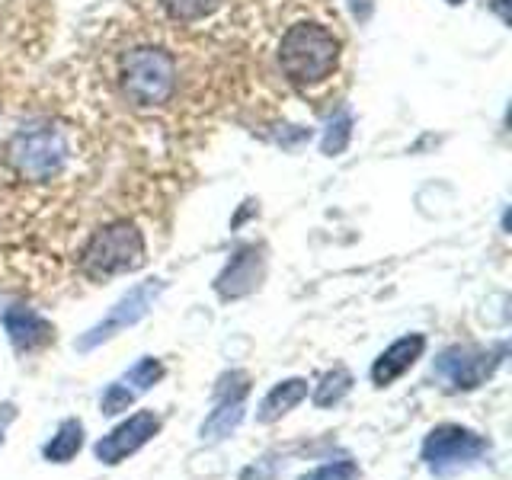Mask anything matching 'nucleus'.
<instances>
[{
    "label": "nucleus",
    "mask_w": 512,
    "mask_h": 480,
    "mask_svg": "<svg viewBox=\"0 0 512 480\" xmlns=\"http://www.w3.org/2000/svg\"><path fill=\"white\" fill-rule=\"evenodd\" d=\"M0 320H4V330L20 356H26V352H39L42 346L55 340V327L48 324L36 308H29L23 301L0 304Z\"/></svg>",
    "instance_id": "obj_10"
},
{
    "label": "nucleus",
    "mask_w": 512,
    "mask_h": 480,
    "mask_svg": "<svg viewBox=\"0 0 512 480\" xmlns=\"http://www.w3.org/2000/svg\"><path fill=\"white\" fill-rule=\"evenodd\" d=\"M154 4L170 23L196 26V23L212 20V16L224 7V0H154Z\"/></svg>",
    "instance_id": "obj_14"
},
{
    "label": "nucleus",
    "mask_w": 512,
    "mask_h": 480,
    "mask_svg": "<svg viewBox=\"0 0 512 480\" xmlns=\"http://www.w3.org/2000/svg\"><path fill=\"white\" fill-rule=\"evenodd\" d=\"M349 138H352V116H349V109H340L333 116V122H330V128H327V135H324V141H320V151L324 154H340L346 144H349Z\"/></svg>",
    "instance_id": "obj_18"
},
{
    "label": "nucleus",
    "mask_w": 512,
    "mask_h": 480,
    "mask_svg": "<svg viewBox=\"0 0 512 480\" xmlns=\"http://www.w3.org/2000/svg\"><path fill=\"white\" fill-rule=\"evenodd\" d=\"M506 346L496 349H477V346H448L442 356L432 365V375H439V381L448 391H474L480 388L503 362Z\"/></svg>",
    "instance_id": "obj_6"
},
{
    "label": "nucleus",
    "mask_w": 512,
    "mask_h": 480,
    "mask_svg": "<svg viewBox=\"0 0 512 480\" xmlns=\"http://www.w3.org/2000/svg\"><path fill=\"white\" fill-rule=\"evenodd\" d=\"M356 477H359V468L349 458H343V461L320 464V468H314L311 474H304L301 480H356Z\"/></svg>",
    "instance_id": "obj_19"
},
{
    "label": "nucleus",
    "mask_w": 512,
    "mask_h": 480,
    "mask_svg": "<svg viewBox=\"0 0 512 480\" xmlns=\"http://www.w3.org/2000/svg\"><path fill=\"white\" fill-rule=\"evenodd\" d=\"M164 292V282H144V285H138V288H132L116 308L109 311V317L106 320H100L87 336H80L77 340V349L80 352H90V349H96L100 343H106L109 336H116L119 330H125V327H132V324H138V320L151 311V304L157 301V295Z\"/></svg>",
    "instance_id": "obj_8"
},
{
    "label": "nucleus",
    "mask_w": 512,
    "mask_h": 480,
    "mask_svg": "<svg viewBox=\"0 0 512 480\" xmlns=\"http://www.w3.org/2000/svg\"><path fill=\"white\" fill-rule=\"evenodd\" d=\"M493 7L500 10V20H503V23H509V13H506V0H493Z\"/></svg>",
    "instance_id": "obj_23"
},
{
    "label": "nucleus",
    "mask_w": 512,
    "mask_h": 480,
    "mask_svg": "<svg viewBox=\"0 0 512 480\" xmlns=\"http://www.w3.org/2000/svg\"><path fill=\"white\" fill-rule=\"evenodd\" d=\"M16 420V407L13 404H4L0 407V445H4V432H7V426Z\"/></svg>",
    "instance_id": "obj_22"
},
{
    "label": "nucleus",
    "mask_w": 512,
    "mask_h": 480,
    "mask_svg": "<svg viewBox=\"0 0 512 480\" xmlns=\"http://www.w3.org/2000/svg\"><path fill=\"white\" fill-rule=\"evenodd\" d=\"M445 4H452V7H458V4H464V0H445Z\"/></svg>",
    "instance_id": "obj_24"
},
{
    "label": "nucleus",
    "mask_w": 512,
    "mask_h": 480,
    "mask_svg": "<svg viewBox=\"0 0 512 480\" xmlns=\"http://www.w3.org/2000/svg\"><path fill=\"white\" fill-rule=\"evenodd\" d=\"M349 388H352V375L346 372V368H333V372H327L324 378H320L311 400H314V407H333L349 394Z\"/></svg>",
    "instance_id": "obj_16"
},
{
    "label": "nucleus",
    "mask_w": 512,
    "mask_h": 480,
    "mask_svg": "<svg viewBox=\"0 0 512 480\" xmlns=\"http://www.w3.org/2000/svg\"><path fill=\"white\" fill-rule=\"evenodd\" d=\"M276 74L311 112H330L349 84V39L333 4L292 20L276 42Z\"/></svg>",
    "instance_id": "obj_2"
},
{
    "label": "nucleus",
    "mask_w": 512,
    "mask_h": 480,
    "mask_svg": "<svg viewBox=\"0 0 512 480\" xmlns=\"http://www.w3.org/2000/svg\"><path fill=\"white\" fill-rule=\"evenodd\" d=\"M52 7L48 0H0V116L7 93L45 55Z\"/></svg>",
    "instance_id": "obj_3"
},
{
    "label": "nucleus",
    "mask_w": 512,
    "mask_h": 480,
    "mask_svg": "<svg viewBox=\"0 0 512 480\" xmlns=\"http://www.w3.org/2000/svg\"><path fill=\"white\" fill-rule=\"evenodd\" d=\"M426 349V336L423 333H410V336H400L397 343H391L388 349L381 352L372 365V381L375 388H388L394 384L404 372H410V365L423 356Z\"/></svg>",
    "instance_id": "obj_12"
},
{
    "label": "nucleus",
    "mask_w": 512,
    "mask_h": 480,
    "mask_svg": "<svg viewBox=\"0 0 512 480\" xmlns=\"http://www.w3.org/2000/svg\"><path fill=\"white\" fill-rule=\"evenodd\" d=\"M250 394V375L247 372H228L218 378L215 388V410L205 416L199 429L202 442H224L244 420V404Z\"/></svg>",
    "instance_id": "obj_7"
},
{
    "label": "nucleus",
    "mask_w": 512,
    "mask_h": 480,
    "mask_svg": "<svg viewBox=\"0 0 512 480\" xmlns=\"http://www.w3.org/2000/svg\"><path fill=\"white\" fill-rule=\"evenodd\" d=\"M132 404H135V394L128 391L122 381L109 384V388H106V394H103V400H100V407H103V413H106V416L125 413V410L132 407Z\"/></svg>",
    "instance_id": "obj_20"
},
{
    "label": "nucleus",
    "mask_w": 512,
    "mask_h": 480,
    "mask_svg": "<svg viewBox=\"0 0 512 480\" xmlns=\"http://www.w3.org/2000/svg\"><path fill=\"white\" fill-rule=\"evenodd\" d=\"M80 448H84V423L71 416V420H64L55 436L42 445V458L52 464H68Z\"/></svg>",
    "instance_id": "obj_15"
},
{
    "label": "nucleus",
    "mask_w": 512,
    "mask_h": 480,
    "mask_svg": "<svg viewBox=\"0 0 512 480\" xmlns=\"http://www.w3.org/2000/svg\"><path fill=\"white\" fill-rule=\"evenodd\" d=\"M490 455V442L464 426H436L423 442V461L436 477H452Z\"/></svg>",
    "instance_id": "obj_5"
},
{
    "label": "nucleus",
    "mask_w": 512,
    "mask_h": 480,
    "mask_svg": "<svg viewBox=\"0 0 512 480\" xmlns=\"http://www.w3.org/2000/svg\"><path fill=\"white\" fill-rule=\"evenodd\" d=\"M160 378H164V365L148 356V359H141V362H135L132 368H128V375L122 378V384L138 397L144 391H151Z\"/></svg>",
    "instance_id": "obj_17"
},
{
    "label": "nucleus",
    "mask_w": 512,
    "mask_h": 480,
    "mask_svg": "<svg viewBox=\"0 0 512 480\" xmlns=\"http://www.w3.org/2000/svg\"><path fill=\"white\" fill-rule=\"evenodd\" d=\"M263 272H266V263H263V253L256 247H244L231 256V263L224 266V272L215 279V292L231 301V298H244L250 295L256 285L263 282Z\"/></svg>",
    "instance_id": "obj_11"
},
{
    "label": "nucleus",
    "mask_w": 512,
    "mask_h": 480,
    "mask_svg": "<svg viewBox=\"0 0 512 480\" xmlns=\"http://www.w3.org/2000/svg\"><path fill=\"white\" fill-rule=\"evenodd\" d=\"M144 263H148V237H144L141 218H119L90 234L77 253L74 276L80 282L100 285L125 272H138Z\"/></svg>",
    "instance_id": "obj_4"
},
{
    "label": "nucleus",
    "mask_w": 512,
    "mask_h": 480,
    "mask_svg": "<svg viewBox=\"0 0 512 480\" xmlns=\"http://www.w3.org/2000/svg\"><path fill=\"white\" fill-rule=\"evenodd\" d=\"M183 157L148 138L71 61L32 93L0 141V272L48 292L93 231L144 218L180 186Z\"/></svg>",
    "instance_id": "obj_1"
},
{
    "label": "nucleus",
    "mask_w": 512,
    "mask_h": 480,
    "mask_svg": "<svg viewBox=\"0 0 512 480\" xmlns=\"http://www.w3.org/2000/svg\"><path fill=\"white\" fill-rule=\"evenodd\" d=\"M308 397V381L304 378H288V381H279L276 388H272L263 400L260 407H256V423H276L288 410H295L301 400Z\"/></svg>",
    "instance_id": "obj_13"
},
{
    "label": "nucleus",
    "mask_w": 512,
    "mask_h": 480,
    "mask_svg": "<svg viewBox=\"0 0 512 480\" xmlns=\"http://www.w3.org/2000/svg\"><path fill=\"white\" fill-rule=\"evenodd\" d=\"M157 432H160V416L151 413V410H141L135 416H128L125 423H119L116 429L109 432V436H103L100 442H96L93 455H96V461H103V464H119L128 455H135L138 448L148 445Z\"/></svg>",
    "instance_id": "obj_9"
},
{
    "label": "nucleus",
    "mask_w": 512,
    "mask_h": 480,
    "mask_svg": "<svg viewBox=\"0 0 512 480\" xmlns=\"http://www.w3.org/2000/svg\"><path fill=\"white\" fill-rule=\"evenodd\" d=\"M349 7H352V16H356L359 23H368L375 13V0H349Z\"/></svg>",
    "instance_id": "obj_21"
}]
</instances>
